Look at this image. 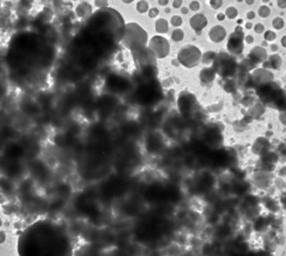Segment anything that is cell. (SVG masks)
<instances>
[{
  "mask_svg": "<svg viewBox=\"0 0 286 256\" xmlns=\"http://www.w3.org/2000/svg\"><path fill=\"white\" fill-rule=\"evenodd\" d=\"M159 13H160V10L159 9H157L156 7H153L151 8L150 10H149V12H148V16L150 18H155L159 15Z\"/></svg>",
  "mask_w": 286,
  "mask_h": 256,
  "instance_id": "cb8c5ba5",
  "label": "cell"
},
{
  "mask_svg": "<svg viewBox=\"0 0 286 256\" xmlns=\"http://www.w3.org/2000/svg\"><path fill=\"white\" fill-rule=\"evenodd\" d=\"M199 78L202 83L209 84L215 79V71L213 68H204L199 73Z\"/></svg>",
  "mask_w": 286,
  "mask_h": 256,
  "instance_id": "8fae6325",
  "label": "cell"
},
{
  "mask_svg": "<svg viewBox=\"0 0 286 256\" xmlns=\"http://www.w3.org/2000/svg\"><path fill=\"white\" fill-rule=\"evenodd\" d=\"M225 15H224V14H222V13H218V15H217V18H218V20H219V21H223V20L225 19Z\"/></svg>",
  "mask_w": 286,
  "mask_h": 256,
  "instance_id": "4dcf8cb0",
  "label": "cell"
},
{
  "mask_svg": "<svg viewBox=\"0 0 286 256\" xmlns=\"http://www.w3.org/2000/svg\"><path fill=\"white\" fill-rule=\"evenodd\" d=\"M268 61H269L270 67L273 69H278L282 63L281 57L279 56L278 54H273L272 56H270Z\"/></svg>",
  "mask_w": 286,
  "mask_h": 256,
  "instance_id": "5bb4252c",
  "label": "cell"
},
{
  "mask_svg": "<svg viewBox=\"0 0 286 256\" xmlns=\"http://www.w3.org/2000/svg\"><path fill=\"white\" fill-rule=\"evenodd\" d=\"M225 91L228 92H233L237 90V86H236V83L232 80H228L225 82Z\"/></svg>",
  "mask_w": 286,
  "mask_h": 256,
  "instance_id": "d6986e66",
  "label": "cell"
},
{
  "mask_svg": "<svg viewBox=\"0 0 286 256\" xmlns=\"http://www.w3.org/2000/svg\"><path fill=\"white\" fill-rule=\"evenodd\" d=\"M247 18L249 19H253L255 18V13L253 11H250L247 14Z\"/></svg>",
  "mask_w": 286,
  "mask_h": 256,
  "instance_id": "1f68e13d",
  "label": "cell"
},
{
  "mask_svg": "<svg viewBox=\"0 0 286 256\" xmlns=\"http://www.w3.org/2000/svg\"><path fill=\"white\" fill-rule=\"evenodd\" d=\"M226 36V30L222 26L217 25L215 27H212L209 32V37L211 41L214 42H220L223 41Z\"/></svg>",
  "mask_w": 286,
  "mask_h": 256,
  "instance_id": "30bf717a",
  "label": "cell"
},
{
  "mask_svg": "<svg viewBox=\"0 0 286 256\" xmlns=\"http://www.w3.org/2000/svg\"><path fill=\"white\" fill-rule=\"evenodd\" d=\"M120 41L133 54L145 48L148 42V34L139 24L129 22L124 26Z\"/></svg>",
  "mask_w": 286,
  "mask_h": 256,
  "instance_id": "6da1fadb",
  "label": "cell"
},
{
  "mask_svg": "<svg viewBox=\"0 0 286 256\" xmlns=\"http://www.w3.org/2000/svg\"><path fill=\"white\" fill-rule=\"evenodd\" d=\"M148 8H149V4L146 1H139L138 3H136V10L140 14L147 12Z\"/></svg>",
  "mask_w": 286,
  "mask_h": 256,
  "instance_id": "2e32d148",
  "label": "cell"
},
{
  "mask_svg": "<svg viewBox=\"0 0 286 256\" xmlns=\"http://www.w3.org/2000/svg\"><path fill=\"white\" fill-rule=\"evenodd\" d=\"M201 56V51L198 47L193 45H187L180 49L177 60L185 67L192 68L199 63Z\"/></svg>",
  "mask_w": 286,
  "mask_h": 256,
  "instance_id": "3957f363",
  "label": "cell"
},
{
  "mask_svg": "<svg viewBox=\"0 0 286 256\" xmlns=\"http://www.w3.org/2000/svg\"><path fill=\"white\" fill-rule=\"evenodd\" d=\"M214 58H215L214 53L212 51H209L204 54L203 58H202V62H203V63H209V62H211L212 60H214Z\"/></svg>",
  "mask_w": 286,
  "mask_h": 256,
  "instance_id": "44dd1931",
  "label": "cell"
},
{
  "mask_svg": "<svg viewBox=\"0 0 286 256\" xmlns=\"http://www.w3.org/2000/svg\"><path fill=\"white\" fill-rule=\"evenodd\" d=\"M76 15L79 18H85L91 14V6L86 2H81L75 8Z\"/></svg>",
  "mask_w": 286,
  "mask_h": 256,
  "instance_id": "7c38bea8",
  "label": "cell"
},
{
  "mask_svg": "<svg viewBox=\"0 0 286 256\" xmlns=\"http://www.w3.org/2000/svg\"><path fill=\"white\" fill-rule=\"evenodd\" d=\"M237 63L235 60L225 52L218 54L214 59L213 69L215 73L222 77L233 75L236 70Z\"/></svg>",
  "mask_w": 286,
  "mask_h": 256,
  "instance_id": "7a4b0ae2",
  "label": "cell"
},
{
  "mask_svg": "<svg viewBox=\"0 0 286 256\" xmlns=\"http://www.w3.org/2000/svg\"><path fill=\"white\" fill-rule=\"evenodd\" d=\"M148 47L158 58H165L170 53V43L162 36L152 37L149 41Z\"/></svg>",
  "mask_w": 286,
  "mask_h": 256,
  "instance_id": "277c9868",
  "label": "cell"
},
{
  "mask_svg": "<svg viewBox=\"0 0 286 256\" xmlns=\"http://www.w3.org/2000/svg\"><path fill=\"white\" fill-rule=\"evenodd\" d=\"M184 37V32L181 29H175L172 31L171 34V38L174 41H182Z\"/></svg>",
  "mask_w": 286,
  "mask_h": 256,
  "instance_id": "9a60e30c",
  "label": "cell"
},
{
  "mask_svg": "<svg viewBox=\"0 0 286 256\" xmlns=\"http://www.w3.org/2000/svg\"><path fill=\"white\" fill-rule=\"evenodd\" d=\"M155 31L159 34H166L168 31V22L163 18H160L155 21Z\"/></svg>",
  "mask_w": 286,
  "mask_h": 256,
  "instance_id": "4fadbf2b",
  "label": "cell"
},
{
  "mask_svg": "<svg viewBox=\"0 0 286 256\" xmlns=\"http://www.w3.org/2000/svg\"><path fill=\"white\" fill-rule=\"evenodd\" d=\"M277 5L281 8H285V1H278Z\"/></svg>",
  "mask_w": 286,
  "mask_h": 256,
  "instance_id": "d6a6232c",
  "label": "cell"
},
{
  "mask_svg": "<svg viewBox=\"0 0 286 256\" xmlns=\"http://www.w3.org/2000/svg\"><path fill=\"white\" fill-rule=\"evenodd\" d=\"M242 22H243L242 19H239V20H238V24H241V23H242Z\"/></svg>",
  "mask_w": 286,
  "mask_h": 256,
  "instance_id": "b9f144b4",
  "label": "cell"
},
{
  "mask_svg": "<svg viewBox=\"0 0 286 256\" xmlns=\"http://www.w3.org/2000/svg\"><path fill=\"white\" fill-rule=\"evenodd\" d=\"M238 15V10L234 7H229L225 10V15L227 16L229 18H234Z\"/></svg>",
  "mask_w": 286,
  "mask_h": 256,
  "instance_id": "e0dca14e",
  "label": "cell"
},
{
  "mask_svg": "<svg viewBox=\"0 0 286 256\" xmlns=\"http://www.w3.org/2000/svg\"><path fill=\"white\" fill-rule=\"evenodd\" d=\"M272 25H273V27L275 29L280 30L284 27L285 22H284L283 19L281 18H275L273 20Z\"/></svg>",
  "mask_w": 286,
  "mask_h": 256,
  "instance_id": "ffe728a7",
  "label": "cell"
},
{
  "mask_svg": "<svg viewBox=\"0 0 286 256\" xmlns=\"http://www.w3.org/2000/svg\"><path fill=\"white\" fill-rule=\"evenodd\" d=\"M276 34H275L273 31H271V30H268V31L265 34V40H267V41H273V40L276 39Z\"/></svg>",
  "mask_w": 286,
  "mask_h": 256,
  "instance_id": "603a6c76",
  "label": "cell"
},
{
  "mask_svg": "<svg viewBox=\"0 0 286 256\" xmlns=\"http://www.w3.org/2000/svg\"><path fill=\"white\" fill-rule=\"evenodd\" d=\"M252 81L259 86L270 85L273 81V74L267 70L258 69L253 71L251 75Z\"/></svg>",
  "mask_w": 286,
  "mask_h": 256,
  "instance_id": "8992f818",
  "label": "cell"
},
{
  "mask_svg": "<svg viewBox=\"0 0 286 256\" xmlns=\"http://www.w3.org/2000/svg\"><path fill=\"white\" fill-rule=\"evenodd\" d=\"M267 58V51L261 47H255L251 49L249 54V58L256 65L265 61Z\"/></svg>",
  "mask_w": 286,
  "mask_h": 256,
  "instance_id": "ba28073f",
  "label": "cell"
},
{
  "mask_svg": "<svg viewBox=\"0 0 286 256\" xmlns=\"http://www.w3.org/2000/svg\"><path fill=\"white\" fill-rule=\"evenodd\" d=\"M265 30L264 25H262V23H257L254 26V31L257 34H262Z\"/></svg>",
  "mask_w": 286,
  "mask_h": 256,
  "instance_id": "d4e9b609",
  "label": "cell"
},
{
  "mask_svg": "<svg viewBox=\"0 0 286 256\" xmlns=\"http://www.w3.org/2000/svg\"><path fill=\"white\" fill-rule=\"evenodd\" d=\"M171 23L174 27H180L183 23L182 18L179 15H173L172 17L171 18Z\"/></svg>",
  "mask_w": 286,
  "mask_h": 256,
  "instance_id": "7402d4cb",
  "label": "cell"
},
{
  "mask_svg": "<svg viewBox=\"0 0 286 256\" xmlns=\"http://www.w3.org/2000/svg\"><path fill=\"white\" fill-rule=\"evenodd\" d=\"M245 2H246V3L249 4V5H252V4L254 3V1H251V0H248V1H245Z\"/></svg>",
  "mask_w": 286,
  "mask_h": 256,
  "instance_id": "f35d334b",
  "label": "cell"
},
{
  "mask_svg": "<svg viewBox=\"0 0 286 256\" xmlns=\"http://www.w3.org/2000/svg\"><path fill=\"white\" fill-rule=\"evenodd\" d=\"M188 11H189V10H188V8H187V7H182V9H181V12H182V14H183V15L188 14Z\"/></svg>",
  "mask_w": 286,
  "mask_h": 256,
  "instance_id": "e575fe53",
  "label": "cell"
},
{
  "mask_svg": "<svg viewBox=\"0 0 286 256\" xmlns=\"http://www.w3.org/2000/svg\"><path fill=\"white\" fill-rule=\"evenodd\" d=\"M210 4L213 8L214 9H218L222 5V1H211Z\"/></svg>",
  "mask_w": 286,
  "mask_h": 256,
  "instance_id": "484cf974",
  "label": "cell"
},
{
  "mask_svg": "<svg viewBox=\"0 0 286 256\" xmlns=\"http://www.w3.org/2000/svg\"><path fill=\"white\" fill-rule=\"evenodd\" d=\"M245 41L247 42L248 44H251L253 43V41H254V38H253V37L251 36V35H247V36L245 37Z\"/></svg>",
  "mask_w": 286,
  "mask_h": 256,
  "instance_id": "f1b7e54d",
  "label": "cell"
},
{
  "mask_svg": "<svg viewBox=\"0 0 286 256\" xmlns=\"http://www.w3.org/2000/svg\"><path fill=\"white\" fill-rule=\"evenodd\" d=\"M158 3L161 6H166L168 4V1H167V0H160V1H158Z\"/></svg>",
  "mask_w": 286,
  "mask_h": 256,
  "instance_id": "836d02e7",
  "label": "cell"
},
{
  "mask_svg": "<svg viewBox=\"0 0 286 256\" xmlns=\"http://www.w3.org/2000/svg\"><path fill=\"white\" fill-rule=\"evenodd\" d=\"M165 12H166V13H170V12H171V10H170V8H168V7L165 8Z\"/></svg>",
  "mask_w": 286,
  "mask_h": 256,
  "instance_id": "60d3db41",
  "label": "cell"
},
{
  "mask_svg": "<svg viewBox=\"0 0 286 256\" xmlns=\"http://www.w3.org/2000/svg\"><path fill=\"white\" fill-rule=\"evenodd\" d=\"M199 7H200V5H199V2H197V1H193L190 3V8L192 10H198Z\"/></svg>",
  "mask_w": 286,
  "mask_h": 256,
  "instance_id": "4316f807",
  "label": "cell"
},
{
  "mask_svg": "<svg viewBox=\"0 0 286 256\" xmlns=\"http://www.w3.org/2000/svg\"><path fill=\"white\" fill-rule=\"evenodd\" d=\"M281 43H282V46H283L284 47H286V44H285V36H284L283 38H282V40H281Z\"/></svg>",
  "mask_w": 286,
  "mask_h": 256,
  "instance_id": "74e56055",
  "label": "cell"
},
{
  "mask_svg": "<svg viewBox=\"0 0 286 256\" xmlns=\"http://www.w3.org/2000/svg\"><path fill=\"white\" fill-rule=\"evenodd\" d=\"M178 106L182 114L189 115L195 106V98L191 93H183L178 100Z\"/></svg>",
  "mask_w": 286,
  "mask_h": 256,
  "instance_id": "52a82bcc",
  "label": "cell"
},
{
  "mask_svg": "<svg viewBox=\"0 0 286 256\" xmlns=\"http://www.w3.org/2000/svg\"><path fill=\"white\" fill-rule=\"evenodd\" d=\"M270 12H271L270 8L269 7H267V6H262L259 8V10H258V14L262 18L268 17L270 15Z\"/></svg>",
  "mask_w": 286,
  "mask_h": 256,
  "instance_id": "ac0fdd59",
  "label": "cell"
},
{
  "mask_svg": "<svg viewBox=\"0 0 286 256\" xmlns=\"http://www.w3.org/2000/svg\"><path fill=\"white\" fill-rule=\"evenodd\" d=\"M133 1H130V0H126V1H123L124 3H132Z\"/></svg>",
  "mask_w": 286,
  "mask_h": 256,
  "instance_id": "ab89813d",
  "label": "cell"
},
{
  "mask_svg": "<svg viewBox=\"0 0 286 256\" xmlns=\"http://www.w3.org/2000/svg\"><path fill=\"white\" fill-rule=\"evenodd\" d=\"M253 27L252 22H246V24H245V27L247 28V29H250L251 27Z\"/></svg>",
  "mask_w": 286,
  "mask_h": 256,
  "instance_id": "8d00e7d4",
  "label": "cell"
},
{
  "mask_svg": "<svg viewBox=\"0 0 286 256\" xmlns=\"http://www.w3.org/2000/svg\"><path fill=\"white\" fill-rule=\"evenodd\" d=\"M271 50L273 51H276V50H278V47H277L276 44L271 45Z\"/></svg>",
  "mask_w": 286,
  "mask_h": 256,
  "instance_id": "d590c367",
  "label": "cell"
},
{
  "mask_svg": "<svg viewBox=\"0 0 286 256\" xmlns=\"http://www.w3.org/2000/svg\"><path fill=\"white\" fill-rule=\"evenodd\" d=\"M183 2L182 1H180V0H177V1H174L172 3L173 7L174 8H180L181 6H182Z\"/></svg>",
  "mask_w": 286,
  "mask_h": 256,
  "instance_id": "f546056e",
  "label": "cell"
},
{
  "mask_svg": "<svg viewBox=\"0 0 286 256\" xmlns=\"http://www.w3.org/2000/svg\"><path fill=\"white\" fill-rule=\"evenodd\" d=\"M244 33L242 31V28L240 26L235 28L234 33L231 34V36L228 39L227 49L231 53L235 54H240L244 49Z\"/></svg>",
  "mask_w": 286,
  "mask_h": 256,
  "instance_id": "5b68a950",
  "label": "cell"
},
{
  "mask_svg": "<svg viewBox=\"0 0 286 256\" xmlns=\"http://www.w3.org/2000/svg\"><path fill=\"white\" fill-rule=\"evenodd\" d=\"M207 18L202 14H196L190 19V25L195 31H200L207 25Z\"/></svg>",
  "mask_w": 286,
  "mask_h": 256,
  "instance_id": "9c48e42d",
  "label": "cell"
},
{
  "mask_svg": "<svg viewBox=\"0 0 286 256\" xmlns=\"http://www.w3.org/2000/svg\"><path fill=\"white\" fill-rule=\"evenodd\" d=\"M95 5L97 7H105L108 6V2L107 1H95Z\"/></svg>",
  "mask_w": 286,
  "mask_h": 256,
  "instance_id": "83f0119b",
  "label": "cell"
}]
</instances>
